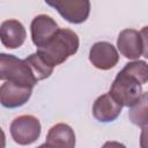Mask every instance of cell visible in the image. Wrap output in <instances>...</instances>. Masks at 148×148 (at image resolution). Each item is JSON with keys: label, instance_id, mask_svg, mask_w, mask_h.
<instances>
[{"label": "cell", "instance_id": "obj_1", "mask_svg": "<svg viewBox=\"0 0 148 148\" xmlns=\"http://www.w3.org/2000/svg\"><path fill=\"white\" fill-rule=\"evenodd\" d=\"M79 37L76 32L67 28H59L53 37L42 47L37 49L39 57L51 67L61 65L79 49Z\"/></svg>", "mask_w": 148, "mask_h": 148}, {"label": "cell", "instance_id": "obj_2", "mask_svg": "<svg viewBox=\"0 0 148 148\" xmlns=\"http://www.w3.org/2000/svg\"><path fill=\"white\" fill-rule=\"evenodd\" d=\"M143 92L142 84L139 80L121 69L113 80L109 94L121 106L131 108L141 99Z\"/></svg>", "mask_w": 148, "mask_h": 148}, {"label": "cell", "instance_id": "obj_3", "mask_svg": "<svg viewBox=\"0 0 148 148\" xmlns=\"http://www.w3.org/2000/svg\"><path fill=\"white\" fill-rule=\"evenodd\" d=\"M0 80L34 88L37 80L24 60L8 53H0Z\"/></svg>", "mask_w": 148, "mask_h": 148}, {"label": "cell", "instance_id": "obj_4", "mask_svg": "<svg viewBox=\"0 0 148 148\" xmlns=\"http://www.w3.org/2000/svg\"><path fill=\"white\" fill-rule=\"evenodd\" d=\"M147 27L141 31L135 29H124L120 31L117 39V47L121 56L127 59H139L141 56H147Z\"/></svg>", "mask_w": 148, "mask_h": 148}, {"label": "cell", "instance_id": "obj_5", "mask_svg": "<svg viewBox=\"0 0 148 148\" xmlns=\"http://www.w3.org/2000/svg\"><path fill=\"white\" fill-rule=\"evenodd\" d=\"M40 131L42 126L39 120L31 114L20 116L10 124V135L13 140L21 146L34 143L39 138Z\"/></svg>", "mask_w": 148, "mask_h": 148}, {"label": "cell", "instance_id": "obj_6", "mask_svg": "<svg viewBox=\"0 0 148 148\" xmlns=\"http://www.w3.org/2000/svg\"><path fill=\"white\" fill-rule=\"evenodd\" d=\"M46 5L56 8L66 21L74 24L84 22L90 13V2L88 0H57L46 1Z\"/></svg>", "mask_w": 148, "mask_h": 148}, {"label": "cell", "instance_id": "obj_7", "mask_svg": "<svg viewBox=\"0 0 148 148\" xmlns=\"http://www.w3.org/2000/svg\"><path fill=\"white\" fill-rule=\"evenodd\" d=\"M89 60L94 67L102 71H108L118 64L119 54L117 49L111 43L97 42L90 47Z\"/></svg>", "mask_w": 148, "mask_h": 148}, {"label": "cell", "instance_id": "obj_8", "mask_svg": "<svg viewBox=\"0 0 148 148\" xmlns=\"http://www.w3.org/2000/svg\"><path fill=\"white\" fill-rule=\"evenodd\" d=\"M32 94V88L15 82L6 81L0 87V103L7 109L24 105Z\"/></svg>", "mask_w": 148, "mask_h": 148}, {"label": "cell", "instance_id": "obj_9", "mask_svg": "<svg viewBox=\"0 0 148 148\" xmlns=\"http://www.w3.org/2000/svg\"><path fill=\"white\" fill-rule=\"evenodd\" d=\"M59 29L57 22L46 14L37 15L30 25L31 39L37 49L44 46Z\"/></svg>", "mask_w": 148, "mask_h": 148}, {"label": "cell", "instance_id": "obj_10", "mask_svg": "<svg viewBox=\"0 0 148 148\" xmlns=\"http://www.w3.org/2000/svg\"><path fill=\"white\" fill-rule=\"evenodd\" d=\"M27 37L24 25L17 20H6L0 25V42L7 49H17Z\"/></svg>", "mask_w": 148, "mask_h": 148}, {"label": "cell", "instance_id": "obj_11", "mask_svg": "<svg viewBox=\"0 0 148 148\" xmlns=\"http://www.w3.org/2000/svg\"><path fill=\"white\" fill-rule=\"evenodd\" d=\"M121 104H119L109 92L103 94L96 98L92 105V116L101 123H110L118 118L121 112Z\"/></svg>", "mask_w": 148, "mask_h": 148}, {"label": "cell", "instance_id": "obj_12", "mask_svg": "<svg viewBox=\"0 0 148 148\" xmlns=\"http://www.w3.org/2000/svg\"><path fill=\"white\" fill-rule=\"evenodd\" d=\"M75 133L73 128L64 123L52 126L47 134L45 143L51 148H75Z\"/></svg>", "mask_w": 148, "mask_h": 148}, {"label": "cell", "instance_id": "obj_13", "mask_svg": "<svg viewBox=\"0 0 148 148\" xmlns=\"http://www.w3.org/2000/svg\"><path fill=\"white\" fill-rule=\"evenodd\" d=\"M24 62L28 65V67L30 68L32 75L35 76V79L38 81L47 79L52 72H53V67L49 66L40 57L38 53H32L30 56H28L24 59Z\"/></svg>", "mask_w": 148, "mask_h": 148}, {"label": "cell", "instance_id": "obj_14", "mask_svg": "<svg viewBox=\"0 0 148 148\" xmlns=\"http://www.w3.org/2000/svg\"><path fill=\"white\" fill-rule=\"evenodd\" d=\"M130 119L138 126H147V92H143L141 99L133 106L128 112Z\"/></svg>", "mask_w": 148, "mask_h": 148}, {"label": "cell", "instance_id": "obj_15", "mask_svg": "<svg viewBox=\"0 0 148 148\" xmlns=\"http://www.w3.org/2000/svg\"><path fill=\"white\" fill-rule=\"evenodd\" d=\"M124 72L131 74L135 79L139 80V82L145 86L148 81V69H147V62L143 60H135L132 62H127L125 67L123 68Z\"/></svg>", "mask_w": 148, "mask_h": 148}, {"label": "cell", "instance_id": "obj_16", "mask_svg": "<svg viewBox=\"0 0 148 148\" xmlns=\"http://www.w3.org/2000/svg\"><path fill=\"white\" fill-rule=\"evenodd\" d=\"M102 148H126V147H125V145H123L118 141H106L102 146Z\"/></svg>", "mask_w": 148, "mask_h": 148}, {"label": "cell", "instance_id": "obj_17", "mask_svg": "<svg viewBox=\"0 0 148 148\" xmlns=\"http://www.w3.org/2000/svg\"><path fill=\"white\" fill-rule=\"evenodd\" d=\"M5 147H6V135L2 128L0 127V148H5Z\"/></svg>", "mask_w": 148, "mask_h": 148}, {"label": "cell", "instance_id": "obj_18", "mask_svg": "<svg viewBox=\"0 0 148 148\" xmlns=\"http://www.w3.org/2000/svg\"><path fill=\"white\" fill-rule=\"evenodd\" d=\"M37 148H51L49 145H46V143H43V145H40L39 147H37Z\"/></svg>", "mask_w": 148, "mask_h": 148}]
</instances>
